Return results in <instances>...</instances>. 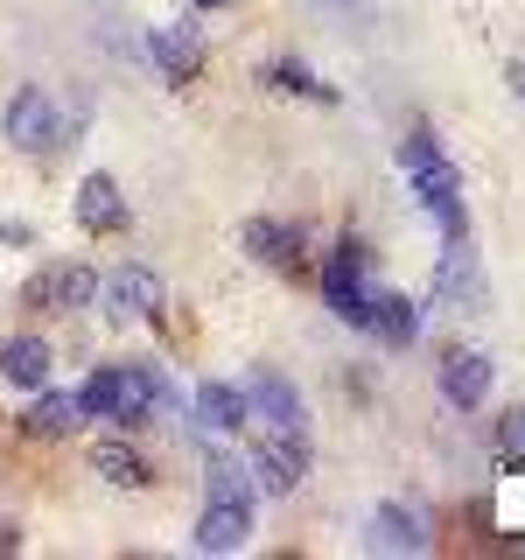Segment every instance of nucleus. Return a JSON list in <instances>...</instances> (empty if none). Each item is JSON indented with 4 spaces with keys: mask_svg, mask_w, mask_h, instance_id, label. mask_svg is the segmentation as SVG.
Listing matches in <instances>:
<instances>
[{
    "mask_svg": "<svg viewBox=\"0 0 525 560\" xmlns=\"http://www.w3.org/2000/svg\"><path fill=\"white\" fill-rule=\"evenodd\" d=\"M399 168H407L413 197L428 203V218L442 224V238H469V210H463V168L442 154V140H434L428 127H413L407 140H399Z\"/></svg>",
    "mask_w": 525,
    "mask_h": 560,
    "instance_id": "1",
    "label": "nucleus"
},
{
    "mask_svg": "<svg viewBox=\"0 0 525 560\" xmlns=\"http://www.w3.org/2000/svg\"><path fill=\"white\" fill-rule=\"evenodd\" d=\"M238 393H245V420H253L259 434H280V428H308V407H302V393H294V385L280 378L273 364H253Z\"/></svg>",
    "mask_w": 525,
    "mask_h": 560,
    "instance_id": "2",
    "label": "nucleus"
},
{
    "mask_svg": "<svg viewBox=\"0 0 525 560\" xmlns=\"http://www.w3.org/2000/svg\"><path fill=\"white\" fill-rule=\"evenodd\" d=\"M302 477H308V428L259 434V448H253V490H267V498H288Z\"/></svg>",
    "mask_w": 525,
    "mask_h": 560,
    "instance_id": "3",
    "label": "nucleus"
},
{
    "mask_svg": "<svg viewBox=\"0 0 525 560\" xmlns=\"http://www.w3.org/2000/svg\"><path fill=\"white\" fill-rule=\"evenodd\" d=\"M0 133H8L14 148H28V154L57 148V133H63V113H57V98H49L43 84H22V92L8 98V113H0Z\"/></svg>",
    "mask_w": 525,
    "mask_h": 560,
    "instance_id": "4",
    "label": "nucleus"
},
{
    "mask_svg": "<svg viewBox=\"0 0 525 560\" xmlns=\"http://www.w3.org/2000/svg\"><path fill=\"white\" fill-rule=\"evenodd\" d=\"M364 547L385 553V560H407V553H428L434 547V525L420 504H378L372 525H364Z\"/></svg>",
    "mask_w": 525,
    "mask_h": 560,
    "instance_id": "5",
    "label": "nucleus"
},
{
    "mask_svg": "<svg viewBox=\"0 0 525 560\" xmlns=\"http://www.w3.org/2000/svg\"><path fill=\"white\" fill-rule=\"evenodd\" d=\"M323 302L337 308L350 329H364V308H372V280H364V253H358V245L329 253V267H323Z\"/></svg>",
    "mask_w": 525,
    "mask_h": 560,
    "instance_id": "6",
    "label": "nucleus"
},
{
    "mask_svg": "<svg viewBox=\"0 0 525 560\" xmlns=\"http://www.w3.org/2000/svg\"><path fill=\"white\" fill-rule=\"evenodd\" d=\"M483 393H490V358L477 343H455L442 358V399L469 413V407H483Z\"/></svg>",
    "mask_w": 525,
    "mask_h": 560,
    "instance_id": "7",
    "label": "nucleus"
},
{
    "mask_svg": "<svg viewBox=\"0 0 525 560\" xmlns=\"http://www.w3.org/2000/svg\"><path fill=\"white\" fill-rule=\"evenodd\" d=\"M238 238H245V253L267 259V267H302V253H308V232L288 224V218H253Z\"/></svg>",
    "mask_w": 525,
    "mask_h": 560,
    "instance_id": "8",
    "label": "nucleus"
},
{
    "mask_svg": "<svg viewBox=\"0 0 525 560\" xmlns=\"http://www.w3.org/2000/svg\"><path fill=\"white\" fill-rule=\"evenodd\" d=\"M78 224L84 232H119V224H127V189H119L105 168H92L78 183Z\"/></svg>",
    "mask_w": 525,
    "mask_h": 560,
    "instance_id": "9",
    "label": "nucleus"
},
{
    "mask_svg": "<svg viewBox=\"0 0 525 560\" xmlns=\"http://www.w3.org/2000/svg\"><path fill=\"white\" fill-rule=\"evenodd\" d=\"M105 302H113V315L119 323H154V315H162V280H154L148 267H119L113 280H105Z\"/></svg>",
    "mask_w": 525,
    "mask_h": 560,
    "instance_id": "10",
    "label": "nucleus"
},
{
    "mask_svg": "<svg viewBox=\"0 0 525 560\" xmlns=\"http://www.w3.org/2000/svg\"><path fill=\"white\" fill-rule=\"evenodd\" d=\"M245 539H253V504H203L197 518V553H238Z\"/></svg>",
    "mask_w": 525,
    "mask_h": 560,
    "instance_id": "11",
    "label": "nucleus"
},
{
    "mask_svg": "<svg viewBox=\"0 0 525 560\" xmlns=\"http://www.w3.org/2000/svg\"><path fill=\"white\" fill-rule=\"evenodd\" d=\"M364 337H378L385 350H407L420 337V308L407 294H372V308H364Z\"/></svg>",
    "mask_w": 525,
    "mask_h": 560,
    "instance_id": "12",
    "label": "nucleus"
},
{
    "mask_svg": "<svg viewBox=\"0 0 525 560\" xmlns=\"http://www.w3.org/2000/svg\"><path fill=\"white\" fill-rule=\"evenodd\" d=\"M203 490L218 504H253L259 498V490H253V469H245L232 448H218V442H203Z\"/></svg>",
    "mask_w": 525,
    "mask_h": 560,
    "instance_id": "13",
    "label": "nucleus"
},
{
    "mask_svg": "<svg viewBox=\"0 0 525 560\" xmlns=\"http://www.w3.org/2000/svg\"><path fill=\"white\" fill-rule=\"evenodd\" d=\"M442 302L448 308H483V273H477L469 238H448V253H442Z\"/></svg>",
    "mask_w": 525,
    "mask_h": 560,
    "instance_id": "14",
    "label": "nucleus"
},
{
    "mask_svg": "<svg viewBox=\"0 0 525 560\" xmlns=\"http://www.w3.org/2000/svg\"><path fill=\"white\" fill-rule=\"evenodd\" d=\"M189 407H197V420H203L210 434H238L245 428V393H238L232 378H203Z\"/></svg>",
    "mask_w": 525,
    "mask_h": 560,
    "instance_id": "15",
    "label": "nucleus"
},
{
    "mask_svg": "<svg viewBox=\"0 0 525 560\" xmlns=\"http://www.w3.org/2000/svg\"><path fill=\"white\" fill-rule=\"evenodd\" d=\"M0 378H8L14 393L49 385V343L43 337H8V350H0Z\"/></svg>",
    "mask_w": 525,
    "mask_h": 560,
    "instance_id": "16",
    "label": "nucleus"
},
{
    "mask_svg": "<svg viewBox=\"0 0 525 560\" xmlns=\"http://www.w3.org/2000/svg\"><path fill=\"white\" fill-rule=\"evenodd\" d=\"M78 420H84L78 393H49V385H35V407H28V420H22V428L35 434V442H49V434H70Z\"/></svg>",
    "mask_w": 525,
    "mask_h": 560,
    "instance_id": "17",
    "label": "nucleus"
},
{
    "mask_svg": "<svg viewBox=\"0 0 525 560\" xmlns=\"http://www.w3.org/2000/svg\"><path fill=\"white\" fill-rule=\"evenodd\" d=\"M92 294H98L92 267H49L43 280H35V302H49V308H84Z\"/></svg>",
    "mask_w": 525,
    "mask_h": 560,
    "instance_id": "18",
    "label": "nucleus"
},
{
    "mask_svg": "<svg viewBox=\"0 0 525 560\" xmlns=\"http://www.w3.org/2000/svg\"><path fill=\"white\" fill-rule=\"evenodd\" d=\"M154 70H162V78H189V70H197V28H183V22H175V28H154Z\"/></svg>",
    "mask_w": 525,
    "mask_h": 560,
    "instance_id": "19",
    "label": "nucleus"
},
{
    "mask_svg": "<svg viewBox=\"0 0 525 560\" xmlns=\"http://www.w3.org/2000/svg\"><path fill=\"white\" fill-rule=\"evenodd\" d=\"M92 469H98L105 483H119V490H140V483H148V463H140L127 442H98L92 448Z\"/></svg>",
    "mask_w": 525,
    "mask_h": 560,
    "instance_id": "20",
    "label": "nucleus"
},
{
    "mask_svg": "<svg viewBox=\"0 0 525 560\" xmlns=\"http://www.w3.org/2000/svg\"><path fill=\"white\" fill-rule=\"evenodd\" d=\"M78 407L84 413H113L119 407V364H98V372L78 385Z\"/></svg>",
    "mask_w": 525,
    "mask_h": 560,
    "instance_id": "21",
    "label": "nucleus"
},
{
    "mask_svg": "<svg viewBox=\"0 0 525 560\" xmlns=\"http://www.w3.org/2000/svg\"><path fill=\"white\" fill-rule=\"evenodd\" d=\"M273 84H294V92H315V98H329V84H315L302 63H273Z\"/></svg>",
    "mask_w": 525,
    "mask_h": 560,
    "instance_id": "22",
    "label": "nucleus"
},
{
    "mask_svg": "<svg viewBox=\"0 0 525 560\" xmlns=\"http://www.w3.org/2000/svg\"><path fill=\"white\" fill-rule=\"evenodd\" d=\"M504 448H512V455H525V407H512V413H504Z\"/></svg>",
    "mask_w": 525,
    "mask_h": 560,
    "instance_id": "23",
    "label": "nucleus"
},
{
    "mask_svg": "<svg viewBox=\"0 0 525 560\" xmlns=\"http://www.w3.org/2000/svg\"><path fill=\"white\" fill-rule=\"evenodd\" d=\"M35 232H28V224L22 218H0V245H28Z\"/></svg>",
    "mask_w": 525,
    "mask_h": 560,
    "instance_id": "24",
    "label": "nucleus"
},
{
    "mask_svg": "<svg viewBox=\"0 0 525 560\" xmlns=\"http://www.w3.org/2000/svg\"><path fill=\"white\" fill-rule=\"evenodd\" d=\"M504 84H512V92L525 98V63H512V70H504Z\"/></svg>",
    "mask_w": 525,
    "mask_h": 560,
    "instance_id": "25",
    "label": "nucleus"
},
{
    "mask_svg": "<svg viewBox=\"0 0 525 560\" xmlns=\"http://www.w3.org/2000/svg\"><path fill=\"white\" fill-rule=\"evenodd\" d=\"M197 8H224V0H197Z\"/></svg>",
    "mask_w": 525,
    "mask_h": 560,
    "instance_id": "26",
    "label": "nucleus"
}]
</instances>
